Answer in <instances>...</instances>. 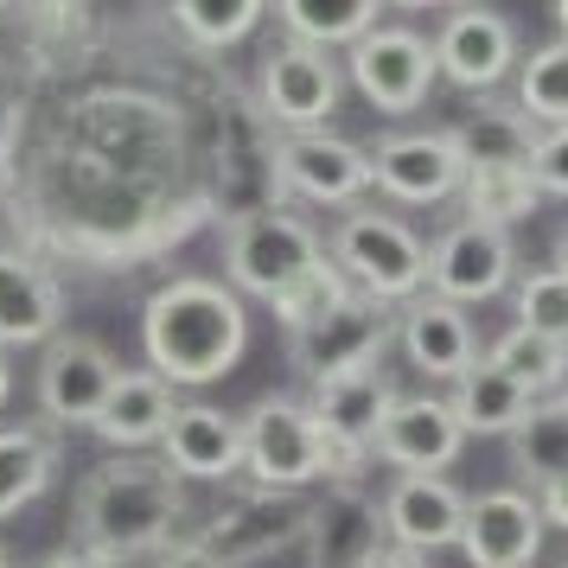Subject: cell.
I'll return each instance as SVG.
<instances>
[{
  "label": "cell",
  "mask_w": 568,
  "mask_h": 568,
  "mask_svg": "<svg viewBox=\"0 0 568 568\" xmlns=\"http://www.w3.org/2000/svg\"><path fill=\"white\" fill-rule=\"evenodd\" d=\"M141 352L154 364V377H166L173 389L231 377L250 352L243 294L211 282V275H180V282L154 287L148 307H141Z\"/></svg>",
  "instance_id": "cell-1"
},
{
  "label": "cell",
  "mask_w": 568,
  "mask_h": 568,
  "mask_svg": "<svg viewBox=\"0 0 568 568\" xmlns=\"http://www.w3.org/2000/svg\"><path fill=\"white\" fill-rule=\"evenodd\" d=\"M78 542L97 549L109 562H129V556H160L166 542L180 537L185 517V479L166 460H109L97 466L78 486Z\"/></svg>",
  "instance_id": "cell-2"
},
{
  "label": "cell",
  "mask_w": 568,
  "mask_h": 568,
  "mask_svg": "<svg viewBox=\"0 0 568 568\" xmlns=\"http://www.w3.org/2000/svg\"><path fill=\"white\" fill-rule=\"evenodd\" d=\"M333 262L358 294L389 301V307H403L428 287V243L396 211H345L333 231Z\"/></svg>",
  "instance_id": "cell-3"
},
{
  "label": "cell",
  "mask_w": 568,
  "mask_h": 568,
  "mask_svg": "<svg viewBox=\"0 0 568 568\" xmlns=\"http://www.w3.org/2000/svg\"><path fill=\"white\" fill-rule=\"evenodd\" d=\"M243 473L256 491H307L326 479L320 466V422L294 396H262L243 422Z\"/></svg>",
  "instance_id": "cell-4"
},
{
  "label": "cell",
  "mask_w": 568,
  "mask_h": 568,
  "mask_svg": "<svg viewBox=\"0 0 568 568\" xmlns=\"http://www.w3.org/2000/svg\"><path fill=\"white\" fill-rule=\"evenodd\" d=\"M320 256H326V243L294 211H243L231 224V236H224V275H231V287L236 294H262V301L275 287H287Z\"/></svg>",
  "instance_id": "cell-5"
},
{
  "label": "cell",
  "mask_w": 568,
  "mask_h": 568,
  "mask_svg": "<svg viewBox=\"0 0 568 568\" xmlns=\"http://www.w3.org/2000/svg\"><path fill=\"white\" fill-rule=\"evenodd\" d=\"M389 338H396V307L371 301V294H345L326 320H313L307 333H287V358L301 377H333V371H364V364H384Z\"/></svg>",
  "instance_id": "cell-6"
},
{
  "label": "cell",
  "mask_w": 568,
  "mask_h": 568,
  "mask_svg": "<svg viewBox=\"0 0 568 568\" xmlns=\"http://www.w3.org/2000/svg\"><path fill=\"white\" fill-rule=\"evenodd\" d=\"M345 71L358 83V97L384 115H409L435 90V39L409 27H371L358 45H345Z\"/></svg>",
  "instance_id": "cell-7"
},
{
  "label": "cell",
  "mask_w": 568,
  "mask_h": 568,
  "mask_svg": "<svg viewBox=\"0 0 568 568\" xmlns=\"http://www.w3.org/2000/svg\"><path fill=\"white\" fill-rule=\"evenodd\" d=\"M511 282H517V243H511V231H498V224L460 217L454 231H440L435 243H428V294L454 301V307L498 301Z\"/></svg>",
  "instance_id": "cell-8"
},
{
  "label": "cell",
  "mask_w": 568,
  "mask_h": 568,
  "mask_svg": "<svg viewBox=\"0 0 568 568\" xmlns=\"http://www.w3.org/2000/svg\"><path fill=\"white\" fill-rule=\"evenodd\" d=\"M371 185L396 205H447L466 185V148L454 141V129L384 134L371 154Z\"/></svg>",
  "instance_id": "cell-9"
},
{
  "label": "cell",
  "mask_w": 568,
  "mask_h": 568,
  "mask_svg": "<svg viewBox=\"0 0 568 568\" xmlns=\"http://www.w3.org/2000/svg\"><path fill=\"white\" fill-rule=\"evenodd\" d=\"M338 97H345V71H338V58L320 52V45L287 39L282 52L262 64V115L282 122L287 134L326 129L333 109H338Z\"/></svg>",
  "instance_id": "cell-10"
},
{
  "label": "cell",
  "mask_w": 568,
  "mask_h": 568,
  "mask_svg": "<svg viewBox=\"0 0 568 568\" xmlns=\"http://www.w3.org/2000/svg\"><path fill=\"white\" fill-rule=\"evenodd\" d=\"M371 454L396 473H447L466 454V428L447 396H396L371 435Z\"/></svg>",
  "instance_id": "cell-11"
},
{
  "label": "cell",
  "mask_w": 568,
  "mask_h": 568,
  "mask_svg": "<svg viewBox=\"0 0 568 568\" xmlns=\"http://www.w3.org/2000/svg\"><path fill=\"white\" fill-rule=\"evenodd\" d=\"M275 173L287 192H301L307 205H358L371 192V154L345 134L301 129L275 148Z\"/></svg>",
  "instance_id": "cell-12"
},
{
  "label": "cell",
  "mask_w": 568,
  "mask_h": 568,
  "mask_svg": "<svg viewBox=\"0 0 568 568\" xmlns=\"http://www.w3.org/2000/svg\"><path fill=\"white\" fill-rule=\"evenodd\" d=\"M435 71L454 90H498L517 71V32L491 7H454L435 32Z\"/></svg>",
  "instance_id": "cell-13"
},
{
  "label": "cell",
  "mask_w": 568,
  "mask_h": 568,
  "mask_svg": "<svg viewBox=\"0 0 568 568\" xmlns=\"http://www.w3.org/2000/svg\"><path fill=\"white\" fill-rule=\"evenodd\" d=\"M384 511V542H403V549H454L466 530V491L447 479V473H396L389 491L377 498Z\"/></svg>",
  "instance_id": "cell-14"
},
{
  "label": "cell",
  "mask_w": 568,
  "mask_h": 568,
  "mask_svg": "<svg viewBox=\"0 0 568 568\" xmlns=\"http://www.w3.org/2000/svg\"><path fill=\"white\" fill-rule=\"evenodd\" d=\"M122 377V364L103 338L83 333H58L45 345V364H39V409L64 422V428H90V415L103 409L109 384Z\"/></svg>",
  "instance_id": "cell-15"
},
{
  "label": "cell",
  "mask_w": 568,
  "mask_h": 568,
  "mask_svg": "<svg viewBox=\"0 0 568 568\" xmlns=\"http://www.w3.org/2000/svg\"><path fill=\"white\" fill-rule=\"evenodd\" d=\"M542 511L530 491H479V498H466V530H460V549L473 568H530L542 549Z\"/></svg>",
  "instance_id": "cell-16"
},
{
  "label": "cell",
  "mask_w": 568,
  "mask_h": 568,
  "mask_svg": "<svg viewBox=\"0 0 568 568\" xmlns=\"http://www.w3.org/2000/svg\"><path fill=\"white\" fill-rule=\"evenodd\" d=\"M301 530H307V505L294 491H250V498H236L231 511L211 517L199 530V542L224 568H250L262 556L287 549V542H301Z\"/></svg>",
  "instance_id": "cell-17"
},
{
  "label": "cell",
  "mask_w": 568,
  "mask_h": 568,
  "mask_svg": "<svg viewBox=\"0 0 568 568\" xmlns=\"http://www.w3.org/2000/svg\"><path fill=\"white\" fill-rule=\"evenodd\" d=\"M396 345H403V358H409L422 377H435V384H454V377H466V371L479 364L473 320H466L454 301L428 294V287L396 307Z\"/></svg>",
  "instance_id": "cell-18"
},
{
  "label": "cell",
  "mask_w": 568,
  "mask_h": 568,
  "mask_svg": "<svg viewBox=\"0 0 568 568\" xmlns=\"http://www.w3.org/2000/svg\"><path fill=\"white\" fill-rule=\"evenodd\" d=\"M160 454L180 479H231L243 473V422L211 403H180L160 435Z\"/></svg>",
  "instance_id": "cell-19"
},
{
  "label": "cell",
  "mask_w": 568,
  "mask_h": 568,
  "mask_svg": "<svg viewBox=\"0 0 568 568\" xmlns=\"http://www.w3.org/2000/svg\"><path fill=\"white\" fill-rule=\"evenodd\" d=\"M301 537L313 542V568H364V556L384 542V511L358 486H326V498L307 505Z\"/></svg>",
  "instance_id": "cell-20"
},
{
  "label": "cell",
  "mask_w": 568,
  "mask_h": 568,
  "mask_svg": "<svg viewBox=\"0 0 568 568\" xmlns=\"http://www.w3.org/2000/svg\"><path fill=\"white\" fill-rule=\"evenodd\" d=\"M64 326L58 282L20 250H0V345H52Z\"/></svg>",
  "instance_id": "cell-21"
},
{
  "label": "cell",
  "mask_w": 568,
  "mask_h": 568,
  "mask_svg": "<svg viewBox=\"0 0 568 568\" xmlns=\"http://www.w3.org/2000/svg\"><path fill=\"white\" fill-rule=\"evenodd\" d=\"M389 403H396L389 371L384 364H364V371H333V377H320L307 409H313V422H320V435L371 447V435H377V422L389 415Z\"/></svg>",
  "instance_id": "cell-22"
},
{
  "label": "cell",
  "mask_w": 568,
  "mask_h": 568,
  "mask_svg": "<svg viewBox=\"0 0 568 568\" xmlns=\"http://www.w3.org/2000/svg\"><path fill=\"white\" fill-rule=\"evenodd\" d=\"M173 384L166 377H154V371H122L115 384H109L103 409L90 415V428L109 440V447H129V454H141V447H154L160 435H166V422H173Z\"/></svg>",
  "instance_id": "cell-23"
},
{
  "label": "cell",
  "mask_w": 568,
  "mask_h": 568,
  "mask_svg": "<svg viewBox=\"0 0 568 568\" xmlns=\"http://www.w3.org/2000/svg\"><path fill=\"white\" fill-rule=\"evenodd\" d=\"M460 205H466V217L511 231V224H524V217L542 211V185H537L530 166H511V160H473V166H466V185H460Z\"/></svg>",
  "instance_id": "cell-24"
},
{
  "label": "cell",
  "mask_w": 568,
  "mask_h": 568,
  "mask_svg": "<svg viewBox=\"0 0 568 568\" xmlns=\"http://www.w3.org/2000/svg\"><path fill=\"white\" fill-rule=\"evenodd\" d=\"M447 403H454V415H460V428H466V440L473 435H511L517 422L530 415V389L524 384H511L498 364H473L466 377H454V389H447Z\"/></svg>",
  "instance_id": "cell-25"
},
{
  "label": "cell",
  "mask_w": 568,
  "mask_h": 568,
  "mask_svg": "<svg viewBox=\"0 0 568 568\" xmlns=\"http://www.w3.org/2000/svg\"><path fill=\"white\" fill-rule=\"evenodd\" d=\"M384 7L389 0H275L287 39L320 45V52H345V45H358L364 32L377 27Z\"/></svg>",
  "instance_id": "cell-26"
},
{
  "label": "cell",
  "mask_w": 568,
  "mask_h": 568,
  "mask_svg": "<svg viewBox=\"0 0 568 568\" xmlns=\"http://www.w3.org/2000/svg\"><path fill=\"white\" fill-rule=\"evenodd\" d=\"M505 440H511V466L530 486H549L556 473H568V389L537 396L530 415H524Z\"/></svg>",
  "instance_id": "cell-27"
},
{
  "label": "cell",
  "mask_w": 568,
  "mask_h": 568,
  "mask_svg": "<svg viewBox=\"0 0 568 568\" xmlns=\"http://www.w3.org/2000/svg\"><path fill=\"white\" fill-rule=\"evenodd\" d=\"M537 134L542 129L517 103H479V109H466V122L454 129V141L466 148V166H473V160H511V166H530Z\"/></svg>",
  "instance_id": "cell-28"
},
{
  "label": "cell",
  "mask_w": 568,
  "mask_h": 568,
  "mask_svg": "<svg viewBox=\"0 0 568 568\" xmlns=\"http://www.w3.org/2000/svg\"><path fill=\"white\" fill-rule=\"evenodd\" d=\"M52 466L58 454L39 428H0V524L20 517L39 491L52 486Z\"/></svg>",
  "instance_id": "cell-29"
},
{
  "label": "cell",
  "mask_w": 568,
  "mask_h": 568,
  "mask_svg": "<svg viewBox=\"0 0 568 568\" xmlns=\"http://www.w3.org/2000/svg\"><path fill=\"white\" fill-rule=\"evenodd\" d=\"M486 364H498V371H505L511 384H524L530 396H556V389H568V345L530 333V326H511V333L491 338Z\"/></svg>",
  "instance_id": "cell-30"
},
{
  "label": "cell",
  "mask_w": 568,
  "mask_h": 568,
  "mask_svg": "<svg viewBox=\"0 0 568 568\" xmlns=\"http://www.w3.org/2000/svg\"><path fill=\"white\" fill-rule=\"evenodd\" d=\"M517 109L537 129H568V39H549L517 64Z\"/></svg>",
  "instance_id": "cell-31"
},
{
  "label": "cell",
  "mask_w": 568,
  "mask_h": 568,
  "mask_svg": "<svg viewBox=\"0 0 568 568\" xmlns=\"http://www.w3.org/2000/svg\"><path fill=\"white\" fill-rule=\"evenodd\" d=\"M345 294H352V282L338 275V262L320 256V262H307L287 287H275V294H268V307H275V320H282L287 333H307L313 320H326Z\"/></svg>",
  "instance_id": "cell-32"
},
{
  "label": "cell",
  "mask_w": 568,
  "mask_h": 568,
  "mask_svg": "<svg viewBox=\"0 0 568 568\" xmlns=\"http://www.w3.org/2000/svg\"><path fill=\"white\" fill-rule=\"evenodd\" d=\"M262 7L268 0H173V20L192 45H205V52H224V45H243L250 32H256Z\"/></svg>",
  "instance_id": "cell-33"
},
{
  "label": "cell",
  "mask_w": 568,
  "mask_h": 568,
  "mask_svg": "<svg viewBox=\"0 0 568 568\" xmlns=\"http://www.w3.org/2000/svg\"><path fill=\"white\" fill-rule=\"evenodd\" d=\"M517 326L568 345V268L562 262H549V268L517 282Z\"/></svg>",
  "instance_id": "cell-34"
},
{
  "label": "cell",
  "mask_w": 568,
  "mask_h": 568,
  "mask_svg": "<svg viewBox=\"0 0 568 568\" xmlns=\"http://www.w3.org/2000/svg\"><path fill=\"white\" fill-rule=\"evenodd\" d=\"M530 173H537L542 199H568V129H542V134H537Z\"/></svg>",
  "instance_id": "cell-35"
},
{
  "label": "cell",
  "mask_w": 568,
  "mask_h": 568,
  "mask_svg": "<svg viewBox=\"0 0 568 568\" xmlns=\"http://www.w3.org/2000/svg\"><path fill=\"white\" fill-rule=\"evenodd\" d=\"M160 568H224V562H217L199 537H173L166 549H160Z\"/></svg>",
  "instance_id": "cell-36"
},
{
  "label": "cell",
  "mask_w": 568,
  "mask_h": 568,
  "mask_svg": "<svg viewBox=\"0 0 568 568\" xmlns=\"http://www.w3.org/2000/svg\"><path fill=\"white\" fill-rule=\"evenodd\" d=\"M537 511H542V524L568 530V473H556L549 486H537Z\"/></svg>",
  "instance_id": "cell-37"
},
{
  "label": "cell",
  "mask_w": 568,
  "mask_h": 568,
  "mask_svg": "<svg viewBox=\"0 0 568 568\" xmlns=\"http://www.w3.org/2000/svg\"><path fill=\"white\" fill-rule=\"evenodd\" d=\"M364 568H435L422 549H403V542H377L371 556H364Z\"/></svg>",
  "instance_id": "cell-38"
},
{
  "label": "cell",
  "mask_w": 568,
  "mask_h": 568,
  "mask_svg": "<svg viewBox=\"0 0 568 568\" xmlns=\"http://www.w3.org/2000/svg\"><path fill=\"white\" fill-rule=\"evenodd\" d=\"M39 568H122V562H109V556H97V549H83V542H71V549H58V556H45Z\"/></svg>",
  "instance_id": "cell-39"
},
{
  "label": "cell",
  "mask_w": 568,
  "mask_h": 568,
  "mask_svg": "<svg viewBox=\"0 0 568 568\" xmlns=\"http://www.w3.org/2000/svg\"><path fill=\"white\" fill-rule=\"evenodd\" d=\"M389 7H460V0H389Z\"/></svg>",
  "instance_id": "cell-40"
},
{
  "label": "cell",
  "mask_w": 568,
  "mask_h": 568,
  "mask_svg": "<svg viewBox=\"0 0 568 568\" xmlns=\"http://www.w3.org/2000/svg\"><path fill=\"white\" fill-rule=\"evenodd\" d=\"M7 389H13V371H7V358H0V403H7Z\"/></svg>",
  "instance_id": "cell-41"
},
{
  "label": "cell",
  "mask_w": 568,
  "mask_h": 568,
  "mask_svg": "<svg viewBox=\"0 0 568 568\" xmlns=\"http://www.w3.org/2000/svg\"><path fill=\"white\" fill-rule=\"evenodd\" d=\"M556 27H562V39H568V0H556Z\"/></svg>",
  "instance_id": "cell-42"
},
{
  "label": "cell",
  "mask_w": 568,
  "mask_h": 568,
  "mask_svg": "<svg viewBox=\"0 0 568 568\" xmlns=\"http://www.w3.org/2000/svg\"><path fill=\"white\" fill-rule=\"evenodd\" d=\"M556 262H562V268H568V231H562V243H556Z\"/></svg>",
  "instance_id": "cell-43"
},
{
  "label": "cell",
  "mask_w": 568,
  "mask_h": 568,
  "mask_svg": "<svg viewBox=\"0 0 568 568\" xmlns=\"http://www.w3.org/2000/svg\"><path fill=\"white\" fill-rule=\"evenodd\" d=\"M52 7H78V0H52Z\"/></svg>",
  "instance_id": "cell-44"
},
{
  "label": "cell",
  "mask_w": 568,
  "mask_h": 568,
  "mask_svg": "<svg viewBox=\"0 0 568 568\" xmlns=\"http://www.w3.org/2000/svg\"><path fill=\"white\" fill-rule=\"evenodd\" d=\"M0 568H13V562H7V549H0Z\"/></svg>",
  "instance_id": "cell-45"
},
{
  "label": "cell",
  "mask_w": 568,
  "mask_h": 568,
  "mask_svg": "<svg viewBox=\"0 0 568 568\" xmlns=\"http://www.w3.org/2000/svg\"><path fill=\"white\" fill-rule=\"evenodd\" d=\"M0 7H7V0H0Z\"/></svg>",
  "instance_id": "cell-46"
}]
</instances>
